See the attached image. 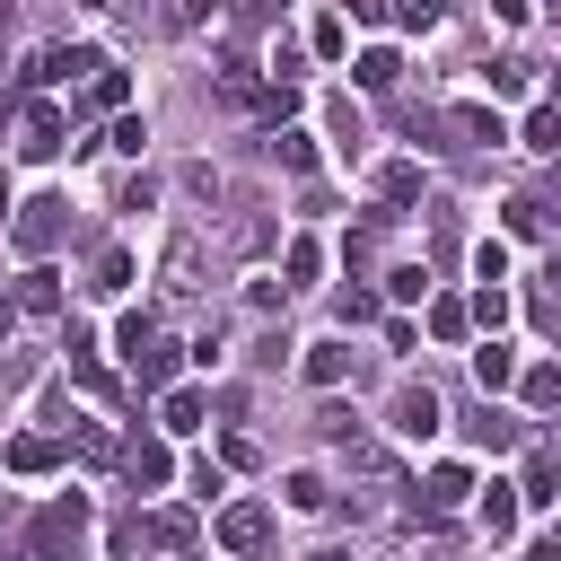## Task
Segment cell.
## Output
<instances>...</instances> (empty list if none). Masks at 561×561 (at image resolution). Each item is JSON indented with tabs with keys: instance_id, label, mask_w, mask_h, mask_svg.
Listing matches in <instances>:
<instances>
[{
	"instance_id": "cell-1",
	"label": "cell",
	"mask_w": 561,
	"mask_h": 561,
	"mask_svg": "<svg viewBox=\"0 0 561 561\" xmlns=\"http://www.w3.org/2000/svg\"><path fill=\"white\" fill-rule=\"evenodd\" d=\"M79 552H88V500L70 491L35 517V561H79Z\"/></svg>"
},
{
	"instance_id": "cell-2",
	"label": "cell",
	"mask_w": 561,
	"mask_h": 561,
	"mask_svg": "<svg viewBox=\"0 0 561 561\" xmlns=\"http://www.w3.org/2000/svg\"><path fill=\"white\" fill-rule=\"evenodd\" d=\"M210 535H219L228 552H263V543H272V508H263V500H228Z\"/></svg>"
},
{
	"instance_id": "cell-3",
	"label": "cell",
	"mask_w": 561,
	"mask_h": 561,
	"mask_svg": "<svg viewBox=\"0 0 561 561\" xmlns=\"http://www.w3.org/2000/svg\"><path fill=\"white\" fill-rule=\"evenodd\" d=\"M18 245H26V254H53V245H61V202H53V193L18 202Z\"/></svg>"
},
{
	"instance_id": "cell-4",
	"label": "cell",
	"mask_w": 561,
	"mask_h": 561,
	"mask_svg": "<svg viewBox=\"0 0 561 561\" xmlns=\"http://www.w3.org/2000/svg\"><path fill=\"white\" fill-rule=\"evenodd\" d=\"M438 421H447V403H438L430 386H403V394H394V430H403L412 447H421V438H438Z\"/></svg>"
},
{
	"instance_id": "cell-5",
	"label": "cell",
	"mask_w": 561,
	"mask_h": 561,
	"mask_svg": "<svg viewBox=\"0 0 561 561\" xmlns=\"http://www.w3.org/2000/svg\"><path fill=\"white\" fill-rule=\"evenodd\" d=\"M465 500H473V465H430L421 508H430V517H447V508H465Z\"/></svg>"
},
{
	"instance_id": "cell-6",
	"label": "cell",
	"mask_w": 561,
	"mask_h": 561,
	"mask_svg": "<svg viewBox=\"0 0 561 561\" xmlns=\"http://www.w3.org/2000/svg\"><path fill=\"white\" fill-rule=\"evenodd\" d=\"M202 412H210V394H202V386H167L158 430H167V438H193V430H202Z\"/></svg>"
},
{
	"instance_id": "cell-7",
	"label": "cell",
	"mask_w": 561,
	"mask_h": 561,
	"mask_svg": "<svg viewBox=\"0 0 561 561\" xmlns=\"http://www.w3.org/2000/svg\"><path fill=\"white\" fill-rule=\"evenodd\" d=\"M18 307H26V316H61V272H53V263L18 272Z\"/></svg>"
},
{
	"instance_id": "cell-8",
	"label": "cell",
	"mask_w": 561,
	"mask_h": 561,
	"mask_svg": "<svg viewBox=\"0 0 561 561\" xmlns=\"http://www.w3.org/2000/svg\"><path fill=\"white\" fill-rule=\"evenodd\" d=\"M473 386H482V394H508V386H517V351H508V342H482V351H473Z\"/></svg>"
},
{
	"instance_id": "cell-9",
	"label": "cell",
	"mask_w": 561,
	"mask_h": 561,
	"mask_svg": "<svg viewBox=\"0 0 561 561\" xmlns=\"http://www.w3.org/2000/svg\"><path fill=\"white\" fill-rule=\"evenodd\" d=\"M123 473H131L140 491H158V482H167V438H131V447H123Z\"/></svg>"
},
{
	"instance_id": "cell-10",
	"label": "cell",
	"mask_w": 561,
	"mask_h": 561,
	"mask_svg": "<svg viewBox=\"0 0 561 561\" xmlns=\"http://www.w3.org/2000/svg\"><path fill=\"white\" fill-rule=\"evenodd\" d=\"M26 158H53L61 149V105H26V140H18Z\"/></svg>"
},
{
	"instance_id": "cell-11",
	"label": "cell",
	"mask_w": 561,
	"mask_h": 561,
	"mask_svg": "<svg viewBox=\"0 0 561 561\" xmlns=\"http://www.w3.org/2000/svg\"><path fill=\"white\" fill-rule=\"evenodd\" d=\"M447 123H456V131H465V140H473V149H500V140H508V123H500V114H491V105H456V114H447Z\"/></svg>"
},
{
	"instance_id": "cell-12",
	"label": "cell",
	"mask_w": 561,
	"mask_h": 561,
	"mask_svg": "<svg viewBox=\"0 0 561 561\" xmlns=\"http://www.w3.org/2000/svg\"><path fill=\"white\" fill-rule=\"evenodd\" d=\"M412 193H421V167H412V158H386V167H377V202H386V210H403Z\"/></svg>"
},
{
	"instance_id": "cell-13",
	"label": "cell",
	"mask_w": 561,
	"mask_h": 561,
	"mask_svg": "<svg viewBox=\"0 0 561 561\" xmlns=\"http://www.w3.org/2000/svg\"><path fill=\"white\" fill-rule=\"evenodd\" d=\"M517 491H526L535 508H543V500H561V456H552V447H535V456H526V482H517Z\"/></svg>"
},
{
	"instance_id": "cell-14",
	"label": "cell",
	"mask_w": 561,
	"mask_h": 561,
	"mask_svg": "<svg viewBox=\"0 0 561 561\" xmlns=\"http://www.w3.org/2000/svg\"><path fill=\"white\" fill-rule=\"evenodd\" d=\"M517 508H526L517 482H491V491H482V526H491V535H517Z\"/></svg>"
},
{
	"instance_id": "cell-15",
	"label": "cell",
	"mask_w": 561,
	"mask_h": 561,
	"mask_svg": "<svg viewBox=\"0 0 561 561\" xmlns=\"http://www.w3.org/2000/svg\"><path fill=\"white\" fill-rule=\"evenodd\" d=\"M351 377V351L342 342H307V386H342Z\"/></svg>"
},
{
	"instance_id": "cell-16",
	"label": "cell",
	"mask_w": 561,
	"mask_h": 561,
	"mask_svg": "<svg viewBox=\"0 0 561 561\" xmlns=\"http://www.w3.org/2000/svg\"><path fill=\"white\" fill-rule=\"evenodd\" d=\"M9 465H18V473H53V465H61V447L26 430V438H9Z\"/></svg>"
},
{
	"instance_id": "cell-17",
	"label": "cell",
	"mask_w": 561,
	"mask_h": 561,
	"mask_svg": "<svg viewBox=\"0 0 561 561\" xmlns=\"http://www.w3.org/2000/svg\"><path fill=\"white\" fill-rule=\"evenodd\" d=\"M272 158H280L289 175H316V140H307V131H272Z\"/></svg>"
},
{
	"instance_id": "cell-18",
	"label": "cell",
	"mask_w": 561,
	"mask_h": 561,
	"mask_svg": "<svg viewBox=\"0 0 561 561\" xmlns=\"http://www.w3.org/2000/svg\"><path fill=\"white\" fill-rule=\"evenodd\" d=\"M280 272H289V289H307V280L324 272V245H316V237H298V245L280 254Z\"/></svg>"
},
{
	"instance_id": "cell-19",
	"label": "cell",
	"mask_w": 561,
	"mask_h": 561,
	"mask_svg": "<svg viewBox=\"0 0 561 561\" xmlns=\"http://www.w3.org/2000/svg\"><path fill=\"white\" fill-rule=\"evenodd\" d=\"M465 307H473V324H482V333H500V324H508V289H500V280H482Z\"/></svg>"
},
{
	"instance_id": "cell-20",
	"label": "cell",
	"mask_w": 561,
	"mask_h": 561,
	"mask_svg": "<svg viewBox=\"0 0 561 561\" xmlns=\"http://www.w3.org/2000/svg\"><path fill=\"white\" fill-rule=\"evenodd\" d=\"M131 377H140V386H167V377H175V351H167V342H140V351H131Z\"/></svg>"
},
{
	"instance_id": "cell-21",
	"label": "cell",
	"mask_w": 561,
	"mask_h": 561,
	"mask_svg": "<svg viewBox=\"0 0 561 561\" xmlns=\"http://www.w3.org/2000/svg\"><path fill=\"white\" fill-rule=\"evenodd\" d=\"M149 543H167V552H193V517H184V508H158V517H149Z\"/></svg>"
},
{
	"instance_id": "cell-22",
	"label": "cell",
	"mask_w": 561,
	"mask_h": 561,
	"mask_svg": "<svg viewBox=\"0 0 561 561\" xmlns=\"http://www.w3.org/2000/svg\"><path fill=\"white\" fill-rule=\"evenodd\" d=\"M394 70H403V61H394V53H386V44H377V53H359V61H351V79H359V88H394Z\"/></svg>"
},
{
	"instance_id": "cell-23",
	"label": "cell",
	"mask_w": 561,
	"mask_h": 561,
	"mask_svg": "<svg viewBox=\"0 0 561 561\" xmlns=\"http://www.w3.org/2000/svg\"><path fill=\"white\" fill-rule=\"evenodd\" d=\"M526 149H543V158L561 149V105H535V114H526Z\"/></svg>"
},
{
	"instance_id": "cell-24",
	"label": "cell",
	"mask_w": 561,
	"mask_h": 561,
	"mask_svg": "<svg viewBox=\"0 0 561 561\" xmlns=\"http://www.w3.org/2000/svg\"><path fill=\"white\" fill-rule=\"evenodd\" d=\"M465 324H473L465 298H438V307H430V333H438V342H465Z\"/></svg>"
},
{
	"instance_id": "cell-25",
	"label": "cell",
	"mask_w": 561,
	"mask_h": 561,
	"mask_svg": "<svg viewBox=\"0 0 561 561\" xmlns=\"http://www.w3.org/2000/svg\"><path fill=\"white\" fill-rule=\"evenodd\" d=\"M307 44H316L324 61H342V53H351V26H342V18H316V35H307Z\"/></svg>"
},
{
	"instance_id": "cell-26",
	"label": "cell",
	"mask_w": 561,
	"mask_h": 561,
	"mask_svg": "<svg viewBox=\"0 0 561 561\" xmlns=\"http://www.w3.org/2000/svg\"><path fill=\"white\" fill-rule=\"evenodd\" d=\"M508 438H517V421H500V412H491V394H482V421H473V447H508Z\"/></svg>"
},
{
	"instance_id": "cell-27",
	"label": "cell",
	"mask_w": 561,
	"mask_h": 561,
	"mask_svg": "<svg viewBox=\"0 0 561 561\" xmlns=\"http://www.w3.org/2000/svg\"><path fill=\"white\" fill-rule=\"evenodd\" d=\"M280 491H289V508H324V500H333V491H324V473H289Z\"/></svg>"
},
{
	"instance_id": "cell-28",
	"label": "cell",
	"mask_w": 561,
	"mask_h": 561,
	"mask_svg": "<svg viewBox=\"0 0 561 561\" xmlns=\"http://www.w3.org/2000/svg\"><path fill=\"white\" fill-rule=\"evenodd\" d=\"M394 18H403V26H412V35H430V26H438V18H447V0H394Z\"/></svg>"
},
{
	"instance_id": "cell-29",
	"label": "cell",
	"mask_w": 561,
	"mask_h": 561,
	"mask_svg": "<svg viewBox=\"0 0 561 561\" xmlns=\"http://www.w3.org/2000/svg\"><path fill=\"white\" fill-rule=\"evenodd\" d=\"M88 96H96V105H123V96H131V79H123V70H114V61H105V70H96V79H88Z\"/></svg>"
},
{
	"instance_id": "cell-30",
	"label": "cell",
	"mask_w": 561,
	"mask_h": 561,
	"mask_svg": "<svg viewBox=\"0 0 561 561\" xmlns=\"http://www.w3.org/2000/svg\"><path fill=\"white\" fill-rule=\"evenodd\" d=\"M508 228H517V237H543V202L517 193V202H508Z\"/></svg>"
},
{
	"instance_id": "cell-31",
	"label": "cell",
	"mask_w": 561,
	"mask_h": 561,
	"mask_svg": "<svg viewBox=\"0 0 561 561\" xmlns=\"http://www.w3.org/2000/svg\"><path fill=\"white\" fill-rule=\"evenodd\" d=\"M473 272H482V280H508V245L482 237V245H473Z\"/></svg>"
},
{
	"instance_id": "cell-32",
	"label": "cell",
	"mask_w": 561,
	"mask_h": 561,
	"mask_svg": "<svg viewBox=\"0 0 561 561\" xmlns=\"http://www.w3.org/2000/svg\"><path fill=\"white\" fill-rule=\"evenodd\" d=\"M386 280H394V298H430V272H421V263H394Z\"/></svg>"
},
{
	"instance_id": "cell-33",
	"label": "cell",
	"mask_w": 561,
	"mask_h": 561,
	"mask_svg": "<svg viewBox=\"0 0 561 561\" xmlns=\"http://www.w3.org/2000/svg\"><path fill=\"white\" fill-rule=\"evenodd\" d=\"M526 88V61H491V96H517Z\"/></svg>"
},
{
	"instance_id": "cell-34",
	"label": "cell",
	"mask_w": 561,
	"mask_h": 561,
	"mask_svg": "<svg viewBox=\"0 0 561 561\" xmlns=\"http://www.w3.org/2000/svg\"><path fill=\"white\" fill-rule=\"evenodd\" d=\"M140 140H149V123H140V114H123V123H114V149H123V158H140Z\"/></svg>"
},
{
	"instance_id": "cell-35",
	"label": "cell",
	"mask_w": 561,
	"mask_h": 561,
	"mask_svg": "<svg viewBox=\"0 0 561 561\" xmlns=\"http://www.w3.org/2000/svg\"><path fill=\"white\" fill-rule=\"evenodd\" d=\"M219 491H228V473H219V465L202 456V465H193V500H219Z\"/></svg>"
},
{
	"instance_id": "cell-36",
	"label": "cell",
	"mask_w": 561,
	"mask_h": 561,
	"mask_svg": "<svg viewBox=\"0 0 561 561\" xmlns=\"http://www.w3.org/2000/svg\"><path fill=\"white\" fill-rule=\"evenodd\" d=\"M202 9H210V0H175L167 18H175V26H202Z\"/></svg>"
},
{
	"instance_id": "cell-37",
	"label": "cell",
	"mask_w": 561,
	"mask_h": 561,
	"mask_svg": "<svg viewBox=\"0 0 561 561\" xmlns=\"http://www.w3.org/2000/svg\"><path fill=\"white\" fill-rule=\"evenodd\" d=\"M526 561H561V535H543V543H535V552H526Z\"/></svg>"
},
{
	"instance_id": "cell-38",
	"label": "cell",
	"mask_w": 561,
	"mask_h": 561,
	"mask_svg": "<svg viewBox=\"0 0 561 561\" xmlns=\"http://www.w3.org/2000/svg\"><path fill=\"white\" fill-rule=\"evenodd\" d=\"M307 561H351V552H307Z\"/></svg>"
},
{
	"instance_id": "cell-39",
	"label": "cell",
	"mask_w": 561,
	"mask_h": 561,
	"mask_svg": "<svg viewBox=\"0 0 561 561\" xmlns=\"http://www.w3.org/2000/svg\"><path fill=\"white\" fill-rule=\"evenodd\" d=\"M0 561H35V552H0Z\"/></svg>"
},
{
	"instance_id": "cell-40",
	"label": "cell",
	"mask_w": 561,
	"mask_h": 561,
	"mask_svg": "<svg viewBox=\"0 0 561 561\" xmlns=\"http://www.w3.org/2000/svg\"><path fill=\"white\" fill-rule=\"evenodd\" d=\"M0 219H9V184H0Z\"/></svg>"
},
{
	"instance_id": "cell-41",
	"label": "cell",
	"mask_w": 561,
	"mask_h": 561,
	"mask_svg": "<svg viewBox=\"0 0 561 561\" xmlns=\"http://www.w3.org/2000/svg\"><path fill=\"white\" fill-rule=\"evenodd\" d=\"M79 9H105V0H79Z\"/></svg>"
},
{
	"instance_id": "cell-42",
	"label": "cell",
	"mask_w": 561,
	"mask_h": 561,
	"mask_svg": "<svg viewBox=\"0 0 561 561\" xmlns=\"http://www.w3.org/2000/svg\"><path fill=\"white\" fill-rule=\"evenodd\" d=\"M552 18H561V0H552Z\"/></svg>"
}]
</instances>
